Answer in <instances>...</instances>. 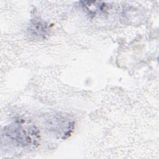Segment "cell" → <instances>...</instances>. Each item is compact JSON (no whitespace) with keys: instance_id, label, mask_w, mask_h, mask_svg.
I'll return each instance as SVG.
<instances>
[{"instance_id":"obj_1","label":"cell","mask_w":159,"mask_h":159,"mask_svg":"<svg viewBox=\"0 0 159 159\" xmlns=\"http://www.w3.org/2000/svg\"><path fill=\"white\" fill-rule=\"evenodd\" d=\"M5 133L11 140L23 147H35L40 139L38 129L24 119H17L8 125Z\"/></svg>"},{"instance_id":"obj_2","label":"cell","mask_w":159,"mask_h":159,"mask_svg":"<svg viewBox=\"0 0 159 159\" xmlns=\"http://www.w3.org/2000/svg\"><path fill=\"white\" fill-rule=\"evenodd\" d=\"M30 32L32 35L39 37H45L47 32V24L40 20H35L30 26Z\"/></svg>"}]
</instances>
